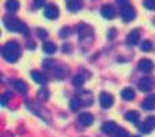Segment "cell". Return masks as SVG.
Segmentation results:
<instances>
[{
	"label": "cell",
	"mask_w": 155,
	"mask_h": 137,
	"mask_svg": "<svg viewBox=\"0 0 155 137\" xmlns=\"http://www.w3.org/2000/svg\"><path fill=\"white\" fill-rule=\"evenodd\" d=\"M2 53H3V57H4L5 61L16 62L19 59V56H21V48H19L18 42L10 41V42H7L4 46H3Z\"/></svg>",
	"instance_id": "1"
},
{
	"label": "cell",
	"mask_w": 155,
	"mask_h": 137,
	"mask_svg": "<svg viewBox=\"0 0 155 137\" xmlns=\"http://www.w3.org/2000/svg\"><path fill=\"white\" fill-rule=\"evenodd\" d=\"M4 26L7 27L10 31H18V33H22V34H25V35L29 34V29H27L26 24H25L23 22H21L19 19L12 18V16H5Z\"/></svg>",
	"instance_id": "2"
},
{
	"label": "cell",
	"mask_w": 155,
	"mask_h": 137,
	"mask_svg": "<svg viewBox=\"0 0 155 137\" xmlns=\"http://www.w3.org/2000/svg\"><path fill=\"white\" fill-rule=\"evenodd\" d=\"M121 18H123L124 22H131L134 21L135 18H136V11H135V8L132 7V5H124L123 8H121V12H120Z\"/></svg>",
	"instance_id": "3"
},
{
	"label": "cell",
	"mask_w": 155,
	"mask_h": 137,
	"mask_svg": "<svg viewBox=\"0 0 155 137\" xmlns=\"http://www.w3.org/2000/svg\"><path fill=\"white\" fill-rule=\"evenodd\" d=\"M155 129V117H147L142 125H140V132L142 133H150Z\"/></svg>",
	"instance_id": "4"
},
{
	"label": "cell",
	"mask_w": 155,
	"mask_h": 137,
	"mask_svg": "<svg viewBox=\"0 0 155 137\" xmlns=\"http://www.w3.org/2000/svg\"><path fill=\"white\" fill-rule=\"evenodd\" d=\"M113 102H114V99H113V97L110 94H107V92H102L101 95H99V105H101L102 109H109L113 106Z\"/></svg>",
	"instance_id": "5"
},
{
	"label": "cell",
	"mask_w": 155,
	"mask_h": 137,
	"mask_svg": "<svg viewBox=\"0 0 155 137\" xmlns=\"http://www.w3.org/2000/svg\"><path fill=\"white\" fill-rule=\"evenodd\" d=\"M154 84H155V81L151 78H143L142 80L139 81V84H137V86H139L140 91L147 92V91H151V90H153Z\"/></svg>",
	"instance_id": "6"
},
{
	"label": "cell",
	"mask_w": 155,
	"mask_h": 137,
	"mask_svg": "<svg viewBox=\"0 0 155 137\" xmlns=\"http://www.w3.org/2000/svg\"><path fill=\"white\" fill-rule=\"evenodd\" d=\"M139 69L142 71V72H146V73L151 72V71L154 69V62L148 59H142L139 61Z\"/></svg>",
	"instance_id": "7"
},
{
	"label": "cell",
	"mask_w": 155,
	"mask_h": 137,
	"mask_svg": "<svg viewBox=\"0 0 155 137\" xmlns=\"http://www.w3.org/2000/svg\"><path fill=\"white\" fill-rule=\"evenodd\" d=\"M139 40H140L139 30H132V31L127 35V43H128V45H131V46L137 45V43H139Z\"/></svg>",
	"instance_id": "8"
},
{
	"label": "cell",
	"mask_w": 155,
	"mask_h": 137,
	"mask_svg": "<svg viewBox=\"0 0 155 137\" xmlns=\"http://www.w3.org/2000/svg\"><path fill=\"white\" fill-rule=\"evenodd\" d=\"M101 14L105 19H113L116 16L114 8H113V5H110V4H105L104 7L101 8Z\"/></svg>",
	"instance_id": "9"
},
{
	"label": "cell",
	"mask_w": 155,
	"mask_h": 137,
	"mask_svg": "<svg viewBox=\"0 0 155 137\" xmlns=\"http://www.w3.org/2000/svg\"><path fill=\"white\" fill-rule=\"evenodd\" d=\"M44 15H45L48 19H56L57 16H59V8H57L54 4L48 5V7L45 8V11H44Z\"/></svg>",
	"instance_id": "10"
},
{
	"label": "cell",
	"mask_w": 155,
	"mask_h": 137,
	"mask_svg": "<svg viewBox=\"0 0 155 137\" xmlns=\"http://www.w3.org/2000/svg\"><path fill=\"white\" fill-rule=\"evenodd\" d=\"M78 119H79V122L83 125V126H90V125L94 122L93 114H91V113H87V111H86V113H82V114H80Z\"/></svg>",
	"instance_id": "11"
},
{
	"label": "cell",
	"mask_w": 155,
	"mask_h": 137,
	"mask_svg": "<svg viewBox=\"0 0 155 137\" xmlns=\"http://www.w3.org/2000/svg\"><path fill=\"white\" fill-rule=\"evenodd\" d=\"M65 4H67V8L71 12H76L83 7V0H67Z\"/></svg>",
	"instance_id": "12"
},
{
	"label": "cell",
	"mask_w": 155,
	"mask_h": 137,
	"mask_svg": "<svg viewBox=\"0 0 155 137\" xmlns=\"http://www.w3.org/2000/svg\"><path fill=\"white\" fill-rule=\"evenodd\" d=\"M117 125L114 124L113 121H109V122H105L104 125H102L101 130L105 133V135H113V133H116V130H117Z\"/></svg>",
	"instance_id": "13"
},
{
	"label": "cell",
	"mask_w": 155,
	"mask_h": 137,
	"mask_svg": "<svg viewBox=\"0 0 155 137\" xmlns=\"http://www.w3.org/2000/svg\"><path fill=\"white\" fill-rule=\"evenodd\" d=\"M142 107L144 109V110H148V111L154 110L155 109V94L154 95H148V97L143 100Z\"/></svg>",
	"instance_id": "14"
},
{
	"label": "cell",
	"mask_w": 155,
	"mask_h": 137,
	"mask_svg": "<svg viewBox=\"0 0 155 137\" xmlns=\"http://www.w3.org/2000/svg\"><path fill=\"white\" fill-rule=\"evenodd\" d=\"M125 119L129 121V122H132V124L137 125V122H139V119H140V114L135 110H131L125 114Z\"/></svg>",
	"instance_id": "15"
},
{
	"label": "cell",
	"mask_w": 155,
	"mask_h": 137,
	"mask_svg": "<svg viewBox=\"0 0 155 137\" xmlns=\"http://www.w3.org/2000/svg\"><path fill=\"white\" fill-rule=\"evenodd\" d=\"M12 86L15 87V90L21 94H25L27 91V84L23 80H12Z\"/></svg>",
	"instance_id": "16"
},
{
	"label": "cell",
	"mask_w": 155,
	"mask_h": 137,
	"mask_svg": "<svg viewBox=\"0 0 155 137\" xmlns=\"http://www.w3.org/2000/svg\"><path fill=\"white\" fill-rule=\"evenodd\" d=\"M121 98H123L124 100H134L135 99V91L132 88H124L123 91H121Z\"/></svg>",
	"instance_id": "17"
},
{
	"label": "cell",
	"mask_w": 155,
	"mask_h": 137,
	"mask_svg": "<svg viewBox=\"0 0 155 137\" xmlns=\"http://www.w3.org/2000/svg\"><path fill=\"white\" fill-rule=\"evenodd\" d=\"M5 8H7V11H10V12H15L19 8V2L18 0H7V2H5Z\"/></svg>",
	"instance_id": "18"
},
{
	"label": "cell",
	"mask_w": 155,
	"mask_h": 137,
	"mask_svg": "<svg viewBox=\"0 0 155 137\" xmlns=\"http://www.w3.org/2000/svg\"><path fill=\"white\" fill-rule=\"evenodd\" d=\"M56 45H54L53 42H44L42 43V50L45 52L46 54H52V53H54V52H56Z\"/></svg>",
	"instance_id": "19"
},
{
	"label": "cell",
	"mask_w": 155,
	"mask_h": 137,
	"mask_svg": "<svg viewBox=\"0 0 155 137\" xmlns=\"http://www.w3.org/2000/svg\"><path fill=\"white\" fill-rule=\"evenodd\" d=\"M80 106H82V100H80V98H72L70 102V109L72 111H76L80 109Z\"/></svg>",
	"instance_id": "20"
},
{
	"label": "cell",
	"mask_w": 155,
	"mask_h": 137,
	"mask_svg": "<svg viewBox=\"0 0 155 137\" xmlns=\"http://www.w3.org/2000/svg\"><path fill=\"white\" fill-rule=\"evenodd\" d=\"M30 75H31V79L35 83H44V81H45V78H44L42 73H40L38 71H33Z\"/></svg>",
	"instance_id": "21"
},
{
	"label": "cell",
	"mask_w": 155,
	"mask_h": 137,
	"mask_svg": "<svg viewBox=\"0 0 155 137\" xmlns=\"http://www.w3.org/2000/svg\"><path fill=\"white\" fill-rule=\"evenodd\" d=\"M151 49H153V42L151 41H143L142 43H140V50L142 52H150Z\"/></svg>",
	"instance_id": "22"
},
{
	"label": "cell",
	"mask_w": 155,
	"mask_h": 137,
	"mask_svg": "<svg viewBox=\"0 0 155 137\" xmlns=\"http://www.w3.org/2000/svg\"><path fill=\"white\" fill-rule=\"evenodd\" d=\"M72 83L75 87H82L83 83H84V78H83L82 75H76L75 78L72 79Z\"/></svg>",
	"instance_id": "23"
},
{
	"label": "cell",
	"mask_w": 155,
	"mask_h": 137,
	"mask_svg": "<svg viewBox=\"0 0 155 137\" xmlns=\"http://www.w3.org/2000/svg\"><path fill=\"white\" fill-rule=\"evenodd\" d=\"M49 98V91L48 88H41L38 91V99L40 100H46Z\"/></svg>",
	"instance_id": "24"
},
{
	"label": "cell",
	"mask_w": 155,
	"mask_h": 137,
	"mask_svg": "<svg viewBox=\"0 0 155 137\" xmlns=\"http://www.w3.org/2000/svg\"><path fill=\"white\" fill-rule=\"evenodd\" d=\"M71 35V29L70 27H63L61 30H60V37L61 38H67Z\"/></svg>",
	"instance_id": "25"
},
{
	"label": "cell",
	"mask_w": 155,
	"mask_h": 137,
	"mask_svg": "<svg viewBox=\"0 0 155 137\" xmlns=\"http://www.w3.org/2000/svg\"><path fill=\"white\" fill-rule=\"evenodd\" d=\"M144 7L147 8V10H155V0H146L144 2Z\"/></svg>",
	"instance_id": "26"
},
{
	"label": "cell",
	"mask_w": 155,
	"mask_h": 137,
	"mask_svg": "<svg viewBox=\"0 0 155 137\" xmlns=\"http://www.w3.org/2000/svg\"><path fill=\"white\" fill-rule=\"evenodd\" d=\"M114 137H129V136H128V133H127L125 129H121V128H120V129L116 130Z\"/></svg>",
	"instance_id": "27"
},
{
	"label": "cell",
	"mask_w": 155,
	"mask_h": 137,
	"mask_svg": "<svg viewBox=\"0 0 155 137\" xmlns=\"http://www.w3.org/2000/svg\"><path fill=\"white\" fill-rule=\"evenodd\" d=\"M53 64H54L53 60H45V61H44V64H42V67L45 68V69H51V68L53 67Z\"/></svg>",
	"instance_id": "28"
},
{
	"label": "cell",
	"mask_w": 155,
	"mask_h": 137,
	"mask_svg": "<svg viewBox=\"0 0 155 137\" xmlns=\"http://www.w3.org/2000/svg\"><path fill=\"white\" fill-rule=\"evenodd\" d=\"M10 97H12L11 91H7V92H5V94L2 97V105H3V106H5V102H7V99H8Z\"/></svg>",
	"instance_id": "29"
},
{
	"label": "cell",
	"mask_w": 155,
	"mask_h": 137,
	"mask_svg": "<svg viewBox=\"0 0 155 137\" xmlns=\"http://www.w3.org/2000/svg\"><path fill=\"white\" fill-rule=\"evenodd\" d=\"M37 31H38V37H40L41 40H45V38L48 37V33H46V30H44V29H38Z\"/></svg>",
	"instance_id": "30"
},
{
	"label": "cell",
	"mask_w": 155,
	"mask_h": 137,
	"mask_svg": "<svg viewBox=\"0 0 155 137\" xmlns=\"http://www.w3.org/2000/svg\"><path fill=\"white\" fill-rule=\"evenodd\" d=\"M44 3H45V0H34V8H40V7H42Z\"/></svg>",
	"instance_id": "31"
},
{
	"label": "cell",
	"mask_w": 155,
	"mask_h": 137,
	"mask_svg": "<svg viewBox=\"0 0 155 137\" xmlns=\"http://www.w3.org/2000/svg\"><path fill=\"white\" fill-rule=\"evenodd\" d=\"M107 37H109V40H113V38L116 37V30H114V29H110V30H109V34H107Z\"/></svg>",
	"instance_id": "32"
},
{
	"label": "cell",
	"mask_w": 155,
	"mask_h": 137,
	"mask_svg": "<svg viewBox=\"0 0 155 137\" xmlns=\"http://www.w3.org/2000/svg\"><path fill=\"white\" fill-rule=\"evenodd\" d=\"M117 3H118V4H120V5H123V7H124V5H127V3H128V0H117Z\"/></svg>",
	"instance_id": "33"
},
{
	"label": "cell",
	"mask_w": 155,
	"mask_h": 137,
	"mask_svg": "<svg viewBox=\"0 0 155 137\" xmlns=\"http://www.w3.org/2000/svg\"><path fill=\"white\" fill-rule=\"evenodd\" d=\"M63 50L64 52H71V46L70 45H64L63 46Z\"/></svg>",
	"instance_id": "34"
},
{
	"label": "cell",
	"mask_w": 155,
	"mask_h": 137,
	"mask_svg": "<svg viewBox=\"0 0 155 137\" xmlns=\"http://www.w3.org/2000/svg\"><path fill=\"white\" fill-rule=\"evenodd\" d=\"M27 43H29V45H27V46H29V49H34L35 48L34 42H27Z\"/></svg>",
	"instance_id": "35"
},
{
	"label": "cell",
	"mask_w": 155,
	"mask_h": 137,
	"mask_svg": "<svg viewBox=\"0 0 155 137\" xmlns=\"http://www.w3.org/2000/svg\"><path fill=\"white\" fill-rule=\"evenodd\" d=\"M134 137H140V136H134Z\"/></svg>",
	"instance_id": "36"
}]
</instances>
